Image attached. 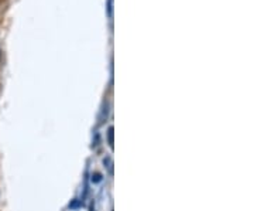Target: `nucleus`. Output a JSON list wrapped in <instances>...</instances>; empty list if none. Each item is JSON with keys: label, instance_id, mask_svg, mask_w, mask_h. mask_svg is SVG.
Wrapping results in <instances>:
<instances>
[{"label": "nucleus", "instance_id": "nucleus-1", "mask_svg": "<svg viewBox=\"0 0 254 211\" xmlns=\"http://www.w3.org/2000/svg\"><path fill=\"white\" fill-rule=\"evenodd\" d=\"M109 133H108V138H109V145L110 147H113V128H109L108 130Z\"/></svg>", "mask_w": 254, "mask_h": 211}, {"label": "nucleus", "instance_id": "nucleus-2", "mask_svg": "<svg viewBox=\"0 0 254 211\" xmlns=\"http://www.w3.org/2000/svg\"><path fill=\"white\" fill-rule=\"evenodd\" d=\"M112 3H113V0H108V14H109V17H112Z\"/></svg>", "mask_w": 254, "mask_h": 211}, {"label": "nucleus", "instance_id": "nucleus-3", "mask_svg": "<svg viewBox=\"0 0 254 211\" xmlns=\"http://www.w3.org/2000/svg\"><path fill=\"white\" fill-rule=\"evenodd\" d=\"M0 57H1V51H0Z\"/></svg>", "mask_w": 254, "mask_h": 211}]
</instances>
